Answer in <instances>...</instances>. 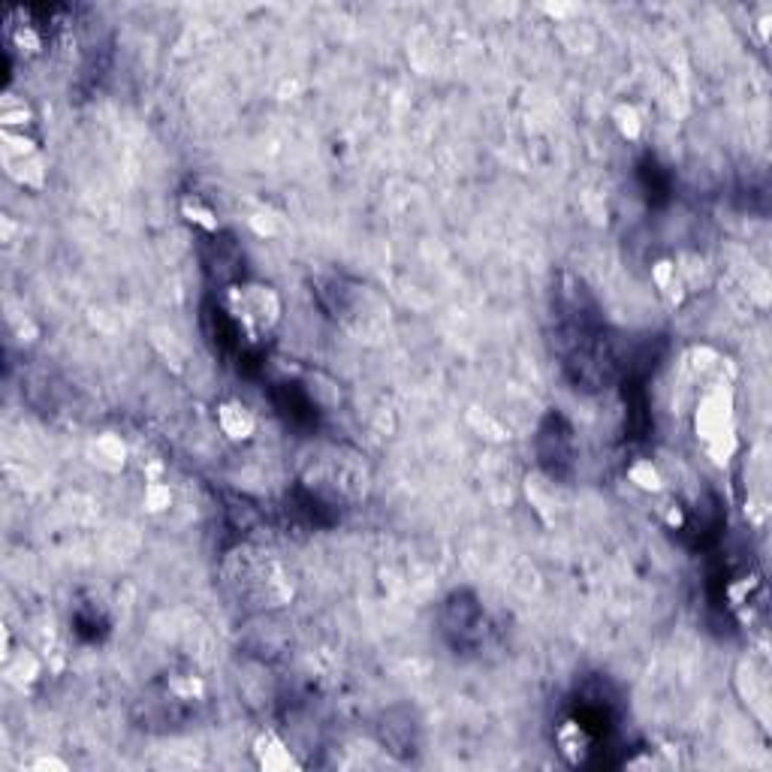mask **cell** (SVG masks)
I'll return each instance as SVG.
<instances>
[{
	"label": "cell",
	"mask_w": 772,
	"mask_h": 772,
	"mask_svg": "<svg viewBox=\"0 0 772 772\" xmlns=\"http://www.w3.org/2000/svg\"><path fill=\"white\" fill-rule=\"evenodd\" d=\"M220 423H223V428H227V435H232V437H248L250 428H254V419H250V414H248L245 408H239V405L220 408Z\"/></svg>",
	"instance_id": "cell-1"
},
{
	"label": "cell",
	"mask_w": 772,
	"mask_h": 772,
	"mask_svg": "<svg viewBox=\"0 0 772 772\" xmlns=\"http://www.w3.org/2000/svg\"><path fill=\"white\" fill-rule=\"evenodd\" d=\"M618 118H622V121H618V127H622L627 136H636V127H640V124H636L634 109H622V112H618Z\"/></svg>",
	"instance_id": "cell-2"
}]
</instances>
